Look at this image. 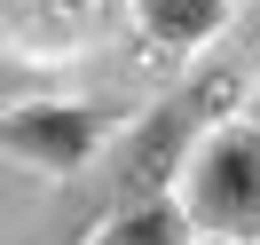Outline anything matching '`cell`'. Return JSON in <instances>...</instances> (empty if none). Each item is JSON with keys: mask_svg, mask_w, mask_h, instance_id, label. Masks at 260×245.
<instances>
[{"mask_svg": "<svg viewBox=\"0 0 260 245\" xmlns=\"http://www.w3.org/2000/svg\"><path fill=\"white\" fill-rule=\"evenodd\" d=\"M252 40H260V0H252Z\"/></svg>", "mask_w": 260, "mask_h": 245, "instance_id": "6", "label": "cell"}, {"mask_svg": "<svg viewBox=\"0 0 260 245\" xmlns=\"http://www.w3.org/2000/svg\"><path fill=\"white\" fill-rule=\"evenodd\" d=\"M126 134V111L103 95H55V103H16V111L0 119V143L8 158L32 166L40 182H71L103 158V150Z\"/></svg>", "mask_w": 260, "mask_h": 245, "instance_id": "3", "label": "cell"}, {"mask_svg": "<svg viewBox=\"0 0 260 245\" xmlns=\"http://www.w3.org/2000/svg\"><path fill=\"white\" fill-rule=\"evenodd\" d=\"M134 32L166 56H197L229 32V0H134Z\"/></svg>", "mask_w": 260, "mask_h": 245, "instance_id": "4", "label": "cell"}, {"mask_svg": "<svg viewBox=\"0 0 260 245\" xmlns=\"http://www.w3.org/2000/svg\"><path fill=\"white\" fill-rule=\"evenodd\" d=\"M229 103H237V79L205 71V79L174 87L166 103H150L142 119H126V134L103 150V213L150 206V198H181V174H189L197 143L221 127Z\"/></svg>", "mask_w": 260, "mask_h": 245, "instance_id": "1", "label": "cell"}, {"mask_svg": "<svg viewBox=\"0 0 260 245\" xmlns=\"http://www.w3.org/2000/svg\"><path fill=\"white\" fill-rule=\"evenodd\" d=\"M79 245H205V237H197V222H189L181 198H150V206L95 213V229H87Z\"/></svg>", "mask_w": 260, "mask_h": 245, "instance_id": "5", "label": "cell"}, {"mask_svg": "<svg viewBox=\"0 0 260 245\" xmlns=\"http://www.w3.org/2000/svg\"><path fill=\"white\" fill-rule=\"evenodd\" d=\"M181 206L205 245H260V119H221L197 143Z\"/></svg>", "mask_w": 260, "mask_h": 245, "instance_id": "2", "label": "cell"}]
</instances>
